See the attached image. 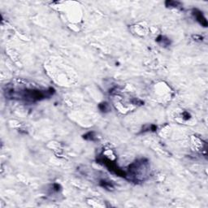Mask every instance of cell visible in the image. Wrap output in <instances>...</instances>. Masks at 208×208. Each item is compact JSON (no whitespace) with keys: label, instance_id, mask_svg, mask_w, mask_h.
Listing matches in <instances>:
<instances>
[{"label":"cell","instance_id":"obj_1","mask_svg":"<svg viewBox=\"0 0 208 208\" xmlns=\"http://www.w3.org/2000/svg\"><path fill=\"white\" fill-rule=\"evenodd\" d=\"M55 90L53 88H49L48 90H29L24 89L20 90H15L14 89H9L6 91L7 97L16 98H19L20 99L26 101V102H37V101L42 100L44 98L50 97L55 94Z\"/></svg>","mask_w":208,"mask_h":208},{"label":"cell","instance_id":"obj_2","mask_svg":"<svg viewBox=\"0 0 208 208\" xmlns=\"http://www.w3.org/2000/svg\"><path fill=\"white\" fill-rule=\"evenodd\" d=\"M148 169V161L145 159H141L135 161L132 164L129 165L126 172V176L128 180L131 181H142L141 176H144Z\"/></svg>","mask_w":208,"mask_h":208},{"label":"cell","instance_id":"obj_3","mask_svg":"<svg viewBox=\"0 0 208 208\" xmlns=\"http://www.w3.org/2000/svg\"><path fill=\"white\" fill-rule=\"evenodd\" d=\"M192 15L194 16V19L198 23L201 24L202 26L203 27H207V20L206 19V17L204 16V15L202 14L201 11H199L198 9H193L192 10Z\"/></svg>","mask_w":208,"mask_h":208},{"label":"cell","instance_id":"obj_4","mask_svg":"<svg viewBox=\"0 0 208 208\" xmlns=\"http://www.w3.org/2000/svg\"><path fill=\"white\" fill-rule=\"evenodd\" d=\"M156 42L162 45L163 47H167V46H170L171 42L168 39V37H166L165 36L163 35H159L157 38H156Z\"/></svg>","mask_w":208,"mask_h":208},{"label":"cell","instance_id":"obj_5","mask_svg":"<svg viewBox=\"0 0 208 208\" xmlns=\"http://www.w3.org/2000/svg\"><path fill=\"white\" fill-rule=\"evenodd\" d=\"M165 5L167 7H175V8H179L181 9L182 8V4L180 2L177 1H171V0H168L165 2Z\"/></svg>","mask_w":208,"mask_h":208},{"label":"cell","instance_id":"obj_6","mask_svg":"<svg viewBox=\"0 0 208 208\" xmlns=\"http://www.w3.org/2000/svg\"><path fill=\"white\" fill-rule=\"evenodd\" d=\"M99 185H100L101 187L108 189V190H113V189H114V186L112 185V183H111L110 181H105V180H101L99 181Z\"/></svg>","mask_w":208,"mask_h":208},{"label":"cell","instance_id":"obj_7","mask_svg":"<svg viewBox=\"0 0 208 208\" xmlns=\"http://www.w3.org/2000/svg\"><path fill=\"white\" fill-rule=\"evenodd\" d=\"M83 138L85 140H87V141H97V137L95 135L94 132H88L87 133L83 135Z\"/></svg>","mask_w":208,"mask_h":208},{"label":"cell","instance_id":"obj_8","mask_svg":"<svg viewBox=\"0 0 208 208\" xmlns=\"http://www.w3.org/2000/svg\"><path fill=\"white\" fill-rule=\"evenodd\" d=\"M98 108H99V110H100L102 112H108V111H110V106H109V104H108V103H106V102H103V103H99Z\"/></svg>","mask_w":208,"mask_h":208},{"label":"cell","instance_id":"obj_9","mask_svg":"<svg viewBox=\"0 0 208 208\" xmlns=\"http://www.w3.org/2000/svg\"><path fill=\"white\" fill-rule=\"evenodd\" d=\"M189 118H190V115H189V112H187V111L183 112V119H184V120H189Z\"/></svg>","mask_w":208,"mask_h":208},{"label":"cell","instance_id":"obj_10","mask_svg":"<svg viewBox=\"0 0 208 208\" xmlns=\"http://www.w3.org/2000/svg\"><path fill=\"white\" fill-rule=\"evenodd\" d=\"M193 37H194V40L196 41H202V39H203V37H202V36H199V35H194Z\"/></svg>","mask_w":208,"mask_h":208}]
</instances>
